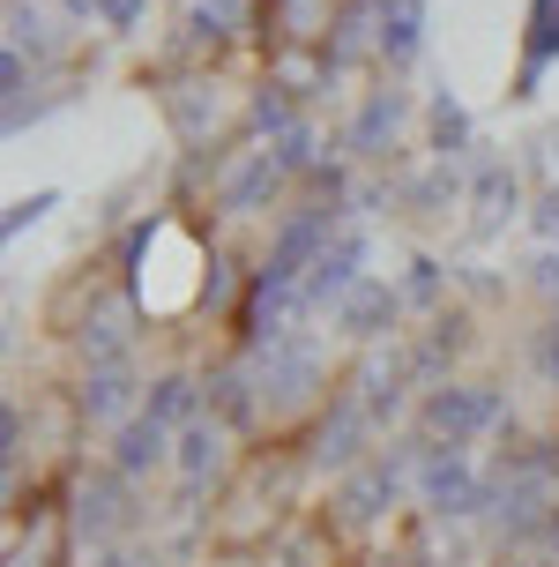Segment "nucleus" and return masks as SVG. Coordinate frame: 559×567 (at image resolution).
Listing matches in <instances>:
<instances>
[{"mask_svg":"<svg viewBox=\"0 0 559 567\" xmlns=\"http://www.w3.org/2000/svg\"><path fill=\"white\" fill-rule=\"evenodd\" d=\"M507 419L500 389H485V381H441V389H425L418 403V425L425 441H447V449H470L477 433H493Z\"/></svg>","mask_w":559,"mask_h":567,"instance_id":"obj_1","label":"nucleus"},{"mask_svg":"<svg viewBox=\"0 0 559 567\" xmlns=\"http://www.w3.org/2000/svg\"><path fill=\"white\" fill-rule=\"evenodd\" d=\"M321 373H329V359H321V343H313L307 329H291V337H277L269 351H253L261 411H299V403L321 389Z\"/></svg>","mask_w":559,"mask_h":567,"instance_id":"obj_2","label":"nucleus"},{"mask_svg":"<svg viewBox=\"0 0 559 567\" xmlns=\"http://www.w3.org/2000/svg\"><path fill=\"white\" fill-rule=\"evenodd\" d=\"M418 501L433 515H477V508H493V485L477 478V463L470 449H447V441H425L418 449Z\"/></svg>","mask_w":559,"mask_h":567,"instance_id":"obj_3","label":"nucleus"},{"mask_svg":"<svg viewBox=\"0 0 559 567\" xmlns=\"http://www.w3.org/2000/svg\"><path fill=\"white\" fill-rule=\"evenodd\" d=\"M359 284H365V231L351 225V231H335L329 255L307 269V284H299V313H321V307L335 313L351 291H359Z\"/></svg>","mask_w":559,"mask_h":567,"instance_id":"obj_4","label":"nucleus"},{"mask_svg":"<svg viewBox=\"0 0 559 567\" xmlns=\"http://www.w3.org/2000/svg\"><path fill=\"white\" fill-rule=\"evenodd\" d=\"M411 471H418V455H365L359 471H343V485H335V515H343V523H373V515L403 493Z\"/></svg>","mask_w":559,"mask_h":567,"instance_id":"obj_5","label":"nucleus"},{"mask_svg":"<svg viewBox=\"0 0 559 567\" xmlns=\"http://www.w3.org/2000/svg\"><path fill=\"white\" fill-rule=\"evenodd\" d=\"M172 449H179V433H172L165 419H149V411H135L127 425H112V471H120V478H149V471H165Z\"/></svg>","mask_w":559,"mask_h":567,"instance_id":"obj_6","label":"nucleus"},{"mask_svg":"<svg viewBox=\"0 0 559 567\" xmlns=\"http://www.w3.org/2000/svg\"><path fill=\"white\" fill-rule=\"evenodd\" d=\"M291 179V172L277 165V150H247L239 165L224 172V187H217V209L224 217H253V209H269L277 202V187Z\"/></svg>","mask_w":559,"mask_h":567,"instance_id":"obj_7","label":"nucleus"},{"mask_svg":"<svg viewBox=\"0 0 559 567\" xmlns=\"http://www.w3.org/2000/svg\"><path fill=\"white\" fill-rule=\"evenodd\" d=\"M470 225H477V239H493L500 225H515L522 217V179H515V165H500V157H477L470 165Z\"/></svg>","mask_w":559,"mask_h":567,"instance_id":"obj_8","label":"nucleus"},{"mask_svg":"<svg viewBox=\"0 0 559 567\" xmlns=\"http://www.w3.org/2000/svg\"><path fill=\"white\" fill-rule=\"evenodd\" d=\"M395 313H403V284H381V277H365L343 307H335V329L351 343H381L395 329Z\"/></svg>","mask_w":559,"mask_h":567,"instance_id":"obj_9","label":"nucleus"},{"mask_svg":"<svg viewBox=\"0 0 559 567\" xmlns=\"http://www.w3.org/2000/svg\"><path fill=\"white\" fill-rule=\"evenodd\" d=\"M403 120H411V97H403V90H373L359 105V120H351L343 150H351V157H381V150L403 135Z\"/></svg>","mask_w":559,"mask_h":567,"instance_id":"obj_10","label":"nucleus"},{"mask_svg":"<svg viewBox=\"0 0 559 567\" xmlns=\"http://www.w3.org/2000/svg\"><path fill=\"white\" fill-rule=\"evenodd\" d=\"M365 433H373V419L359 411V396H343L329 419H321V433H313V463H321V471H359Z\"/></svg>","mask_w":559,"mask_h":567,"instance_id":"obj_11","label":"nucleus"},{"mask_svg":"<svg viewBox=\"0 0 559 567\" xmlns=\"http://www.w3.org/2000/svg\"><path fill=\"white\" fill-rule=\"evenodd\" d=\"M75 403H83V419H97V425H127L142 411L135 403V373L120 367V359H112V367H90L83 389H75Z\"/></svg>","mask_w":559,"mask_h":567,"instance_id":"obj_12","label":"nucleus"},{"mask_svg":"<svg viewBox=\"0 0 559 567\" xmlns=\"http://www.w3.org/2000/svg\"><path fill=\"white\" fill-rule=\"evenodd\" d=\"M172 471L187 478V493H201V485L217 478V471H224V419H195V425H179Z\"/></svg>","mask_w":559,"mask_h":567,"instance_id":"obj_13","label":"nucleus"},{"mask_svg":"<svg viewBox=\"0 0 559 567\" xmlns=\"http://www.w3.org/2000/svg\"><path fill=\"white\" fill-rule=\"evenodd\" d=\"M559 60V0H530V38H522V75H515V97H537L545 68Z\"/></svg>","mask_w":559,"mask_h":567,"instance_id":"obj_14","label":"nucleus"},{"mask_svg":"<svg viewBox=\"0 0 559 567\" xmlns=\"http://www.w3.org/2000/svg\"><path fill=\"white\" fill-rule=\"evenodd\" d=\"M127 337H135V307H127V299H97V307L83 313V351H90V367L127 359Z\"/></svg>","mask_w":559,"mask_h":567,"instance_id":"obj_15","label":"nucleus"},{"mask_svg":"<svg viewBox=\"0 0 559 567\" xmlns=\"http://www.w3.org/2000/svg\"><path fill=\"white\" fill-rule=\"evenodd\" d=\"M418 53H425V0H389L381 8V60L411 68Z\"/></svg>","mask_w":559,"mask_h":567,"instance_id":"obj_16","label":"nucleus"},{"mask_svg":"<svg viewBox=\"0 0 559 567\" xmlns=\"http://www.w3.org/2000/svg\"><path fill=\"white\" fill-rule=\"evenodd\" d=\"M425 127H433V157H447V165H463V157H470V113H463V97H455V90H433Z\"/></svg>","mask_w":559,"mask_h":567,"instance_id":"obj_17","label":"nucleus"},{"mask_svg":"<svg viewBox=\"0 0 559 567\" xmlns=\"http://www.w3.org/2000/svg\"><path fill=\"white\" fill-rule=\"evenodd\" d=\"M120 523H127V501H120V471L75 493V530H83V538H112Z\"/></svg>","mask_w":559,"mask_h":567,"instance_id":"obj_18","label":"nucleus"},{"mask_svg":"<svg viewBox=\"0 0 559 567\" xmlns=\"http://www.w3.org/2000/svg\"><path fill=\"white\" fill-rule=\"evenodd\" d=\"M142 411H149V419H165L172 433H179V425L201 419V396H195V381H187V373H157V381H149V396H142Z\"/></svg>","mask_w":559,"mask_h":567,"instance_id":"obj_19","label":"nucleus"},{"mask_svg":"<svg viewBox=\"0 0 559 567\" xmlns=\"http://www.w3.org/2000/svg\"><path fill=\"white\" fill-rule=\"evenodd\" d=\"M269 30L277 38H291V45H307V38H321L329 23V0H269Z\"/></svg>","mask_w":559,"mask_h":567,"instance_id":"obj_20","label":"nucleus"},{"mask_svg":"<svg viewBox=\"0 0 559 567\" xmlns=\"http://www.w3.org/2000/svg\"><path fill=\"white\" fill-rule=\"evenodd\" d=\"M463 195V172L447 165V157H433V172H425V179H411V187H403V202H411V209H418V217H441L447 202Z\"/></svg>","mask_w":559,"mask_h":567,"instance_id":"obj_21","label":"nucleus"},{"mask_svg":"<svg viewBox=\"0 0 559 567\" xmlns=\"http://www.w3.org/2000/svg\"><path fill=\"white\" fill-rule=\"evenodd\" d=\"M359 411H365L373 425L395 419V411H403V367H365V381H359Z\"/></svg>","mask_w":559,"mask_h":567,"instance_id":"obj_22","label":"nucleus"},{"mask_svg":"<svg viewBox=\"0 0 559 567\" xmlns=\"http://www.w3.org/2000/svg\"><path fill=\"white\" fill-rule=\"evenodd\" d=\"M239 23H247V0H201L195 16H187V30H195V38H209V45L239 38Z\"/></svg>","mask_w":559,"mask_h":567,"instance_id":"obj_23","label":"nucleus"},{"mask_svg":"<svg viewBox=\"0 0 559 567\" xmlns=\"http://www.w3.org/2000/svg\"><path fill=\"white\" fill-rule=\"evenodd\" d=\"M8 45H15V53H53L45 8H30V0H8Z\"/></svg>","mask_w":559,"mask_h":567,"instance_id":"obj_24","label":"nucleus"},{"mask_svg":"<svg viewBox=\"0 0 559 567\" xmlns=\"http://www.w3.org/2000/svg\"><path fill=\"white\" fill-rule=\"evenodd\" d=\"M253 127H261V135H269V142H277V135H291V127H299V105L283 97V83H261V90H253Z\"/></svg>","mask_w":559,"mask_h":567,"instance_id":"obj_25","label":"nucleus"},{"mask_svg":"<svg viewBox=\"0 0 559 567\" xmlns=\"http://www.w3.org/2000/svg\"><path fill=\"white\" fill-rule=\"evenodd\" d=\"M441 284H447V269L433 255H418V261H411V277H403V307H433V299H441Z\"/></svg>","mask_w":559,"mask_h":567,"instance_id":"obj_26","label":"nucleus"},{"mask_svg":"<svg viewBox=\"0 0 559 567\" xmlns=\"http://www.w3.org/2000/svg\"><path fill=\"white\" fill-rule=\"evenodd\" d=\"M530 367H537V381H545V389H559V313L530 337Z\"/></svg>","mask_w":559,"mask_h":567,"instance_id":"obj_27","label":"nucleus"},{"mask_svg":"<svg viewBox=\"0 0 559 567\" xmlns=\"http://www.w3.org/2000/svg\"><path fill=\"white\" fill-rule=\"evenodd\" d=\"M269 150H277V165H283V172H313V127H307V120H299L291 135H277Z\"/></svg>","mask_w":559,"mask_h":567,"instance_id":"obj_28","label":"nucleus"},{"mask_svg":"<svg viewBox=\"0 0 559 567\" xmlns=\"http://www.w3.org/2000/svg\"><path fill=\"white\" fill-rule=\"evenodd\" d=\"M45 209H60V195H53V187H45V195H23V202H15V209H8V217H0V231L15 239V231H30V225H38V217H45Z\"/></svg>","mask_w":559,"mask_h":567,"instance_id":"obj_29","label":"nucleus"},{"mask_svg":"<svg viewBox=\"0 0 559 567\" xmlns=\"http://www.w3.org/2000/svg\"><path fill=\"white\" fill-rule=\"evenodd\" d=\"M231 299V261L209 255V277H201V307H224Z\"/></svg>","mask_w":559,"mask_h":567,"instance_id":"obj_30","label":"nucleus"},{"mask_svg":"<svg viewBox=\"0 0 559 567\" xmlns=\"http://www.w3.org/2000/svg\"><path fill=\"white\" fill-rule=\"evenodd\" d=\"M530 157H537V172L552 179V195H559V127H545V135L530 142Z\"/></svg>","mask_w":559,"mask_h":567,"instance_id":"obj_31","label":"nucleus"},{"mask_svg":"<svg viewBox=\"0 0 559 567\" xmlns=\"http://www.w3.org/2000/svg\"><path fill=\"white\" fill-rule=\"evenodd\" d=\"M530 277H537V291H545V299L559 307V247H545V255H537V269H530Z\"/></svg>","mask_w":559,"mask_h":567,"instance_id":"obj_32","label":"nucleus"},{"mask_svg":"<svg viewBox=\"0 0 559 567\" xmlns=\"http://www.w3.org/2000/svg\"><path fill=\"white\" fill-rule=\"evenodd\" d=\"M142 8H149V0H105V23H112V30H135Z\"/></svg>","mask_w":559,"mask_h":567,"instance_id":"obj_33","label":"nucleus"},{"mask_svg":"<svg viewBox=\"0 0 559 567\" xmlns=\"http://www.w3.org/2000/svg\"><path fill=\"white\" fill-rule=\"evenodd\" d=\"M68 16H75V23H90V16L105 23V0H68Z\"/></svg>","mask_w":559,"mask_h":567,"instance_id":"obj_34","label":"nucleus"},{"mask_svg":"<svg viewBox=\"0 0 559 567\" xmlns=\"http://www.w3.org/2000/svg\"><path fill=\"white\" fill-rule=\"evenodd\" d=\"M224 567H253V560H224Z\"/></svg>","mask_w":559,"mask_h":567,"instance_id":"obj_35","label":"nucleus"}]
</instances>
